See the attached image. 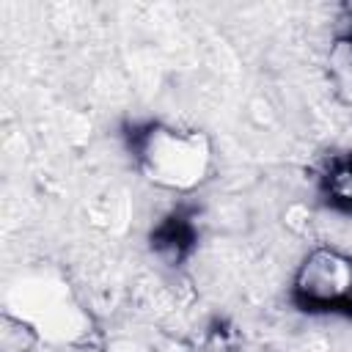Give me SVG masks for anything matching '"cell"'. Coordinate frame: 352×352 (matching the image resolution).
<instances>
[{"label": "cell", "instance_id": "obj_4", "mask_svg": "<svg viewBox=\"0 0 352 352\" xmlns=\"http://www.w3.org/2000/svg\"><path fill=\"white\" fill-rule=\"evenodd\" d=\"M311 192L319 209L352 220V146L324 151L308 170Z\"/></svg>", "mask_w": 352, "mask_h": 352}, {"label": "cell", "instance_id": "obj_3", "mask_svg": "<svg viewBox=\"0 0 352 352\" xmlns=\"http://www.w3.org/2000/svg\"><path fill=\"white\" fill-rule=\"evenodd\" d=\"M204 239V206L192 198H176L146 231L148 253L168 270L187 267Z\"/></svg>", "mask_w": 352, "mask_h": 352}, {"label": "cell", "instance_id": "obj_6", "mask_svg": "<svg viewBox=\"0 0 352 352\" xmlns=\"http://www.w3.org/2000/svg\"><path fill=\"white\" fill-rule=\"evenodd\" d=\"M41 344V330L22 314L6 308L0 314V352H33Z\"/></svg>", "mask_w": 352, "mask_h": 352}, {"label": "cell", "instance_id": "obj_5", "mask_svg": "<svg viewBox=\"0 0 352 352\" xmlns=\"http://www.w3.org/2000/svg\"><path fill=\"white\" fill-rule=\"evenodd\" d=\"M324 74L336 102L352 110V6H346L338 16L324 52Z\"/></svg>", "mask_w": 352, "mask_h": 352}, {"label": "cell", "instance_id": "obj_1", "mask_svg": "<svg viewBox=\"0 0 352 352\" xmlns=\"http://www.w3.org/2000/svg\"><path fill=\"white\" fill-rule=\"evenodd\" d=\"M118 143L143 182L176 198H192L217 168L209 132L154 116L124 118Z\"/></svg>", "mask_w": 352, "mask_h": 352}, {"label": "cell", "instance_id": "obj_2", "mask_svg": "<svg viewBox=\"0 0 352 352\" xmlns=\"http://www.w3.org/2000/svg\"><path fill=\"white\" fill-rule=\"evenodd\" d=\"M286 302L305 319L352 324V250L338 245L305 250L286 283Z\"/></svg>", "mask_w": 352, "mask_h": 352}]
</instances>
